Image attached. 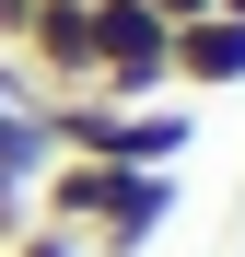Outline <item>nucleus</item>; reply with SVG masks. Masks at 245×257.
<instances>
[{
	"mask_svg": "<svg viewBox=\"0 0 245 257\" xmlns=\"http://www.w3.org/2000/svg\"><path fill=\"white\" fill-rule=\"evenodd\" d=\"M24 222H35V187H24V176H0V245H12Z\"/></svg>",
	"mask_w": 245,
	"mask_h": 257,
	"instance_id": "423d86ee",
	"label": "nucleus"
},
{
	"mask_svg": "<svg viewBox=\"0 0 245 257\" xmlns=\"http://www.w3.org/2000/svg\"><path fill=\"white\" fill-rule=\"evenodd\" d=\"M152 12H163V24H198V12H210V0H152Z\"/></svg>",
	"mask_w": 245,
	"mask_h": 257,
	"instance_id": "6e6552de",
	"label": "nucleus"
},
{
	"mask_svg": "<svg viewBox=\"0 0 245 257\" xmlns=\"http://www.w3.org/2000/svg\"><path fill=\"white\" fill-rule=\"evenodd\" d=\"M24 24H35V0H0V47H12V35H24Z\"/></svg>",
	"mask_w": 245,
	"mask_h": 257,
	"instance_id": "0eeeda50",
	"label": "nucleus"
},
{
	"mask_svg": "<svg viewBox=\"0 0 245 257\" xmlns=\"http://www.w3.org/2000/svg\"><path fill=\"white\" fill-rule=\"evenodd\" d=\"M0 257H82V234H59V222H24V234L0 245Z\"/></svg>",
	"mask_w": 245,
	"mask_h": 257,
	"instance_id": "39448f33",
	"label": "nucleus"
},
{
	"mask_svg": "<svg viewBox=\"0 0 245 257\" xmlns=\"http://www.w3.org/2000/svg\"><path fill=\"white\" fill-rule=\"evenodd\" d=\"M12 59L35 94H94V0H35V24L12 35Z\"/></svg>",
	"mask_w": 245,
	"mask_h": 257,
	"instance_id": "f03ea898",
	"label": "nucleus"
},
{
	"mask_svg": "<svg viewBox=\"0 0 245 257\" xmlns=\"http://www.w3.org/2000/svg\"><path fill=\"white\" fill-rule=\"evenodd\" d=\"M233 82H245V24L233 12L175 24V94H233Z\"/></svg>",
	"mask_w": 245,
	"mask_h": 257,
	"instance_id": "20e7f679",
	"label": "nucleus"
},
{
	"mask_svg": "<svg viewBox=\"0 0 245 257\" xmlns=\"http://www.w3.org/2000/svg\"><path fill=\"white\" fill-rule=\"evenodd\" d=\"M163 222H175V164H129L117 199L94 210V234H82V257H140Z\"/></svg>",
	"mask_w": 245,
	"mask_h": 257,
	"instance_id": "7ed1b4c3",
	"label": "nucleus"
},
{
	"mask_svg": "<svg viewBox=\"0 0 245 257\" xmlns=\"http://www.w3.org/2000/svg\"><path fill=\"white\" fill-rule=\"evenodd\" d=\"M233 245H245V199H233Z\"/></svg>",
	"mask_w": 245,
	"mask_h": 257,
	"instance_id": "9d476101",
	"label": "nucleus"
},
{
	"mask_svg": "<svg viewBox=\"0 0 245 257\" xmlns=\"http://www.w3.org/2000/svg\"><path fill=\"white\" fill-rule=\"evenodd\" d=\"M94 94H117V105L175 94V24L152 0H94Z\"/></svg>",
	"mask_w": 245,
	"mask_h": 257,
	"instance_id": "f257e3e1",
	"label": "nucleus"
},
{
	"mask_svg": "<svg viewBox=\"0 0 245 257\" xmlns=\"http://www.w3.org/2000/svg\"><path fill=\"white\" fill-rule=\"evenodd\" d=\"M210 12H233V24H245V0H210Z\"/></svg>",
	"mask_w": 245,
	"mask_h": 257,
	"instance_id": "1a4fd4ad",
	"label": "nucleus"
}]
</instances>
